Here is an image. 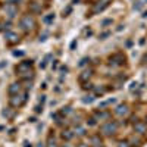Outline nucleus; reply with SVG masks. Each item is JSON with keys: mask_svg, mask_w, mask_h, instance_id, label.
Masks as SVG:
<instances>
[{"mask_svg": "<svg viewBox=\"0 0 147 147\" xmlns=\"http://www.w3.org/2000/svg\"><path fill=\"white\" fill-rule=\"evenodd\" d=\"M27 100H28V93H27V91H24V93H19V94L12 96V97H10V100H9V105H10L12 107L18 109V107H21V106L25 105Z\"/></svg>", "mask_w": 147, "mask_h": 147, "instance_id": "nucleus-1", "label": "nucleus"}, {"mask_svg": "<svg viewBox=\"0 0 147 147\" xmlns=\"http://www.w3.org/2000/svg\"><path fill=\"white\" fill-rule=\"evenodd\" d=\"M19 27L22 31L25 32H30L35 28V19L31 16V15H24L21 19H19Z\"/></svg>", "mask_w": 147, "mask_h": 147, "instance_id": "nucleus-2", "label": "nucleus"}, {"mask_svg": "<svg viewBox=\"0 0 147 147\" xmlns=\"http://www.w3.org/2000/svg\"><path fill=\"white\" fill-rule=\"evenodd\" d=\"M116 129H118V124L113 122V121H107L102 125V134L103 136H107V137L113 136V134L116 132Z\"/></svg>", "mask_w": 147, "mask_h": 147, "instance_id": "nucleus-3", "label": "nucleus"}, {"mask_svg": "<svg viewBox=\"0 0 147 147\" xmlns=\"http://www.w3.org/2000/svg\"><path fill=\"white\" fill-rule=\"evenodd\" d=\"M32 65H34V62H32L31 59H30V60H22V62H19V63L16 65L15 71H16V74L22 75V74H25V72H30L31 68H32Z\"/></svg>", "mask_w": 147, "mask_h": 147, "instance_id": "nucleus-4", "label": "nucleus"}, {"mask_svg": "<svg viewBox=\"0 0 147 147\" xmlns=\"http://www.w3.org/2000/svg\"><path fill=\"white\" fill-rule=\"evenodd\" d=\"M3 10L6 12V15H7L9 18H15V16L18 15V6L13 5V3H6V5L3 6Z\"/></svg>", "mask_w": 147, "mask_h": 147, "instance_id": "nucleus-5", "label": "nucleus"}, {"mask_svg": "<svg viewBox=\"0 0 147 147\" xmlns=\"http://www.w3.org/2000/svg\"><path fill=\"white\" fill-rule=\"evenodd\" d=\"M109 6V3L107 2H105V0H99L94 6H93V9H91V15H97V13H100V12H103L106 7Z\"/></svg>", "mask_w": 147, "mask_h": 147, "instance_id": "nucleus-6", "label": "nucleus"}, {"mask_svg": "<svg viewBox=\"0 0 147 147\" xmlns=\"http://www.w3.org/2000/svg\"><path fill=\"white\" fill-rule=\"evenodd\" d=\"M5 38H6V41H7L9 44H16V43H19V35H18L16 32H13V31H6V32H5Z\"/></svg>", "mask_w": 147, "mask_h": 147, "instance_id": "nucleus-7", "label": "nucleus"}, {"mask_svg": "<svg viewBox=\"0 0 147 147\" xmlns=\"http://www.w3.org/2000/svg\"><path fill=\"white\" fill-rule=\"evenodd\" d=\"M134 131H136L137 134H146L147 132V124L146 122H143V121H138V122H136L134 124Z\"/></svg>", "mask_w": 147, "mask_h": 147, "instance_id": "nucleus-8", "label": "nucleus"}, {"mask_svg": "<svg viewBox=\"0 0 147 147\" xmlns=\"http://www.w3.org/2000/svg\"><path fill=\"white\" fill-rule=\"evenodd\" d=\"M7 93L10 96H15V94H19L22 93V87H21V84L19 82H12L9 85V88H7Z\"/></svg>", "mask_w": 147, "mask_h": 147, "instance_id": "nucleus-9", "label": "nucleus"}, {"mask_svg": "<svg viewBox=\"0 0 147 147\" xmlns=\"http://www.w3.org/2000/svg\"><path fill=\"white\" fill-rule=\"evenodd\" d=\"M2 116L6 118V119H9V121L13 119V116H15V109H12V106L3 109V110H2Z\"/></svg>", "mask_w": 147, "mask_h": 147, "instance_id": "nucleus-10", "label": "nucleus"}, {"mask_svg": "<svg viewBox=\"0 0 147 147\" xmlns=\"http://www.w3.org/2000/svg\"><path fill=\"white\" fill-rule=\"evenodd\" d=\"M91 77H93V71H91V69H87V71H84V72L81 74L78 80H80L81 82L85 84V82H88V80H90Z\"/></svg>", "mask_w": 147, "mask_h": 147, "instance_id": "nucleus-11", "label": "nucleus"}, {"mask_svg": "<svg viewBox=\"0 0 147 147\" xmlns=\"http://www.w3.org/2000/svg\"><path fill=\"white\" fill-rule=\"evenodd\" d=\"M128 113V106L127 105H119V106H116V109H115V115H118V116H124V115H127Z\"/></svg>", "mask_w": 147, "mask_h": 147, "instance_id": "nucleus-12", "label": "nucleus"}, {"mask_svg": "<svg viewBox=\"0 0 147 147\" xmlns=\"http://www.w3.org/2000/svg\"><path fill=\"white\" fill-rule=\"evenodd\" d=\"M125 62V56L122 55H115L113 57H110V65H121Z\"/></svg>", "mask_w": 147, "mask_h": 147, "instance_id": "nucleus-13", "label": "nucleus"}, {"mask_svg": "<svg viewBox=\"0 0 147 147\" xmlns=\"http://www.w3.org/2000/svg\"><path fill=\"white\" fill-rule=\"evenodd\" d=\"M41 10H43V7H41L40 3H37V2L30 3V12L31 13H41Z\"/></svg>", "mask_w": 147, "mask_h": 147, "instance_id": "nucleus-14", "label": "nucleus"}, {"mask_svg": "<svg viewBox=\"0 0 147 147\" xmlns=\"http://www.w3.org/2000/svg\"><path fill=\"white\" fill-rule=\"evenodd\" d=\"M74 136H75V134H74V131H71V129H63V131H62V138H63L65 141L72 140Z\"/></svg>", "mask_w": 147, "mask_h": 147, "instance_id": "nucleus-15", "label": "nucleus"}, {"mask_svg": "<svg viewBox=\"0 0 147 147\" xmlns=\"http://www.w3.org/2000/svg\"><path fill=\"white\" fill-rule=\"evenodd\" d=\"M146 3H147V0H134L132 9H134V10H140V9H141Z\"/></svg>", "mask_w": 147, "mask_h": 147, "instance_id": "nucleus-16", "label": "nucleus"}, {"mask_svg": "<svg viewBox=\"0 0 147 147\" xmlns=\"http://www.w3.org/2000/svg\"><path fill=\"white\" fill-rule=\"evenodd\" d=\"M74 134H75V136H78V137H84L87 132H85V128H84V127H80V125H78V127L74 128Z\"/></svg>", "mask_w": 147, "mask_h": 147, "instance_id": "nucleus-17", "label": "nucleus"}, {"mask_svg": "<svg viewBox=\"0 0 147 147\" xmlns=\"http://www.w3.org/2000/svg\"><path fill=\"white\" fill-rule=\"evenodd\" d=\"M91 143H93V146H102V140H100V136H93L91 137Z\"/></svg>", "mask_w": 147, "mask_h": 147, "instance_id": "nucleus-18", "label": "nucleus"}, {"mask_svg": "<svg viewBox=\"0 0 147 147\" xmlns=\"http://www.w3.org/2000/svg\"><path fill=\"white\" fill-rule=\"evenodd\" d=\"M46 147H59V146H57L56 140H55V138L50 136V137L47 138V146H46Z\"/></svg>", "mask_w": 147, "mask_h": 147, "instance_id": "nucleus-19", "label": "nucleus"}, {"mask_svg": "<svg viewBox=\"0 0 147 147\" xmlns=\"http://www.w3.org/2000/svg\"><path fill=\"white\" fill-rule=\"evenodd\" d=\"M53 21H55V13L46 15V16L43 18V22H44V24H50V22H53Z\"/></svg>", "mask_w": 147, "mask_h": 147, "instance_id": "nucleus-20", "label": "nucleus"}, {"mask_svg": "<svg viewBox=\"0 0 147 147\" xmlns=\"http://www.w3.org/2000/svg\"><path fill=\"white\" fill-rule=\"evenodd\" d=\"M94 99H96V96H94V94H88V96H85L84 99H82V102H84V103H91Z\"/></svg>", "mask_w": 147, "mask_h": 147, "instance_id": "nucleus-21", "label": "nucleus"}, {"mask_svg": "<svg viewBox=\"0 0 147 147\" xmlns=\"http://www.w3.org/2000/svg\"><path fill=\"white\" fill-rule=\"evenodd\" d=\"M50 59H52V56H50V55H47V56L44 57V60H43V62L40 63V66H41V68H46V65H47V62H49V60H50Z\"/></svg>", "mask_w": 147, "mask_h": 147, "instance_id": "nucleus-22", "label": "nucleus"}, {"mask_svg": "<svg viewBox=\"0 0 147 147\" xmlns=\"http://www.w3.org/2000/svg\"><path fill=\"white\" fill-rule=\"evenodd\" d=\"M96 121H97V119H96V116H93V118H88V119H87V124H88L90 127H94V125L97 124Z\"/></svg>", "mask_w": 147, "mask_h": 147, "instance_id": "nucleus-23", "label": "nucleus"}, {"mask_svg": "<svg viewBox=\"0 0 147 147\" xmlns=\"http://www.w3.org/2000/svg\"><path fill=\"white\" fill-rule=\"evenodd\" d=\"M88 62H90V59H88V57H82V59L80 60V66H85Z\"/></svg>", "mask_w": 147, "mask_h": 147, "instance_id": "nucleus-24", "label": "nucleus"}, {"mask_svg": "<svg viewBox=\"0 0 147 147\" xmlns=\"http://www.w3.org/2000/svg\"><path fill=\"white\" fill-rule=\"evenodd\" d=\"M69 112H71V107L69 106H66V107H63L62 110H60V113H62V115H68Z\"/></svg>", "mask_w": 147, "mask_h": 147, "instance_id": "nucleus-25", "label": "nucleus"}, {"mask_svg": "<svg viewBox=\"0 0 147 147\" xmlns=\"http://www.w3.org/2000/svg\"><path fill=\"white\" fill-rule=\"evenodd\" d=\"M118 147H131V146H129V143H128V141H119Z\"/></svg>", "mask_w": 147, "mask_h": 147, "instance_id": "nucleus-26", "label": "nucleus"}, {"mask_svg": "<svg viewBox=\"0 0 147 147\" xmlns=\"http://www.w3.org/2000/svg\"><path fill=\"white\" fill-rule=\"evenodd\" d=\"M112 24V19H105L103 22H102V27H106V25H110Z\"/></svg>", "mask_w": 147, "mask_h": 147, "instance_id": "nucleus-27", "label": "nucleus"}, {"mask_svg": "<svg viewBox=\"0 0 147 147\" xmlns=\"http://www.w3.org/2000/svg\"><path fill=\"white\" fill-rule=\"evenodd\" d=\"M13 56L21 57V56H24V52H22V50H19V52H16V50H15V52H13Z\"/></svg>", "mask_w": 147, "mask_h": 147, "instance_id": "nucleus-28", "label": "nucleus"}, {"mask_svg": "<svg viewBox=\"0 0 147 147\" xmlns=\"http://www.w3.org/2000/svg\"><path fill=\"white\" fill-rule=\"evenodd\" d=\"M109 34H110L109 31H107V32H103V34H100V40H105L106 37H109Z\"/></svg>", "mask_w": 147, "mask_h": 147, "instance_id": "nucleus-29", "label": "nucleus"}, {"mask_svg": "<svg viewBox=\"0 0 147 147\" xmlns=\"http://www.w3.org/2000/svg\"><path fill=\"white\" fill-rule=\"evenodd\" d=\"M75 147H90V146H88L87 143H78V144H77Z\"/></svg>", "mask_w": 147, "mask_h": 147, "instance_id": "nucleus-30", "label": "nucleus"}, {"mask_svg": "<svg viewBox=\"0 0 147 147\" xmlns=\"http://www.w3.org/2000/svg\"><path fill=\"white\" fill-rule=\"evenodd\" d=\"M35 112H37V113L43 112V106H35Z\"/></svg>", "mask_w": 147, "mask_h": 147, "instance_id": "nucleus-31", "label": "nucleus"}, {"mask_svg": "<svg viewBox=\"0 0 147 147\" xmlns=\"http://www.w3.org/2000/svg\"><path fill=\"white\" fill-rule=\"evenodd\" d=\"M78 43H77V40H74L72 43H71V50H74V49H75V46H77Z\"/></svg>", "mask_w": 147, "mask_h": 147, "instance_id": "nucleus-32", "label": "nucleus"}, {"mask_svg": "<svg viewBox=\"0 0 147 147\" xmlns=\"http://www.w3.org/2000/svg\"><path fill=\"white\" fill-rule=\"evenodd\" d=\"M19 2H21V0H7V3H13V5H16Z\"/></svg>", "mask_w": 147, "mask_h": 147, "instance_id": "nucleus-33", "label": "nucleus"}, {"mask_svg": "<svg viewBox=\"0 0 147 147\" xmlns=\"http://www.w3.org/2000/svg\"><path fill=\"white\" fill-rule=\"evenodd\" d=\"M60 71H62V72H68V68L66 66H62V69H60Z\"/></svg>", "mask_w": 147, "mask_h": 147, "instance_id": "nucleus-34", "label": "nucleus"}, {"mask_svg": "<svg viewBox=\"0 0 147 147\" xmlns=\"http://www.w3.org/2000/svg\"><path fill=\"white\" fill-rule=\"evenodd\" d=\"M24 144H25V147H31V143H28V141H25Z\"/></svg>", "mask_w": 147, "mask_h": 147, "instance_id": "nucleus-35", "label": "nucleus"}, {"mask_svg": "<svg viewBox=\"0 0 147 147\" xmlns=\"http://www.w3.org/2000/svg\"><path fill=\"white\" fill-rule=\"evenodd\" d=\"M143 18H147V12H144V13H143Z\"/></svg>", "mask_w": 147, "mask_h": 147, "instance_id": "nucleus-36", "label": "nucleus"}, {"mask_svg": "<svg viewBox=\"0 0 147 147\" xmlns=\"http://www.w3.org/2000/svg\"><path fill=\"white\" fill-rule=\"evenodd\" d=\"M37 147H44V146H41V143H40V144H38V146H37Z\"/></svg>", "mask_w": 147, "mask_h": 147, "instance_id": "nucleus-37", "label": "nucleus"}, {"mask_svg": "<svg viewBox=\"0 0 147 147\" xmlns=\"http://www.w3.org/2000/svg\"><path fill=\"white\" fill-rule=\"evenodd\" d=\"M146 124H147V118H146Z\"/></svg>", "mask_w": 147, "mask_h": 147, "instance_id": "nucleus-38", "label": "nucleus"}]
</instances>
